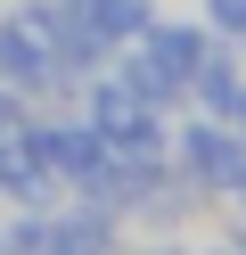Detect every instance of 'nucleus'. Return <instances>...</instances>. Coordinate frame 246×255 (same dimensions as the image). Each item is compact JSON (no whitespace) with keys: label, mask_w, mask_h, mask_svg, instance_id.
<instances>
[{"label":"nucleus","mask_w":246,"mask_h":255,"mask_svg":"<svg viewBox=\"0 0 246 255\" xmlns=\"http://www.w3.org/2000/svg\"><path fill=\"white\" fill-rule=\"evenodd\" d=\"M180 173H189L205 198H238V181H246V132L222 124V116H197L189 132H180Z\"/></svg>","instance_id":"nucleus-1"},{"label":"nucleus","mask_w":246,"mask_h":255,"mask_svg":"<svg viewBox=\"0 0 246 255\" xmlns=\"http://www.w3.org/2000/svg\"><path fill=\"white\" fill-rule=\"evenodd\" d=\"M189 91H197V116H222V124H238V107H246V66H238V50L222 41V50L197 66V83H189Z\"/></svg>","instance_id":"nucleus-2"},{"label":"nucleus","mask_w":246,"mask_h":255,"mask_svg":"<svg viewBox=\"0 0 246 255\" xmlns=\"http://www.w3.org/2000/svg\"><path fill=\"white\" fill-rule=\"evenodd\" d=\"M205 25H213V41L246 50V0H205Z\"/></svg>","instance_id":"nucleus-3"},{"label":"nucleus","mask_w":246,"mask_h":255,"mask_svg":"<svg viewBox=\"0 0 246 255\" xmlns=\"http://www.w3.org/2000/svg\"><path fill=\"white\" fill-rule=\"evenodd\" d=\"M205 255H246V247H238V239H222V247H205Z\"/></svg>","instance_id":"nucleus-4"},{"label":"nucleus","mask_w":246,"mask_h":255,"mask_svg":"<svg viewBox=\"0 0 246 255\" xmlns=\"http://www.w3.org/2000/svg\"><path fill=\"white\" fill-rule=\"evenodd\" d=\"M230 206H238V214H246V181H238V198H230Z\"/></svg>","instance_id":"nucleus-5"},{"label":"nucleus","mask_w":246,"mask_h":255,"mask_svg":"<svg viewBox=\"0 0 246 255\" xmlns=\"http://www.w3.org/2000/svg\"><path fill=\"white\" fill-rule=\"evenodd\" d=\"M238 132H246V107H238Z\"/></svg>","instance_id":"nucleus-6"}]
</instances>
